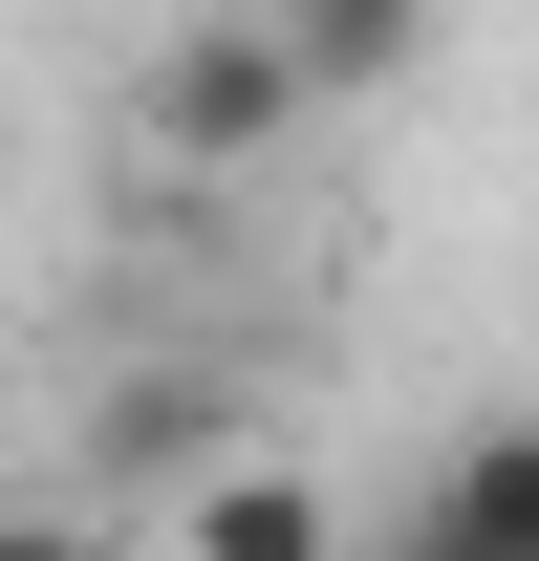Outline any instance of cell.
I'll use <instances>...</instances> for the list:
<instances>
[{
    "label": "cell",
    "mask_w": 539,
    "mask_h": 561,
    "mask_svg": "<svg viewBox=\"0 0 539 561\" xmlns=\"http://www.w3.org/2000/svg\"><path fill=\"white\" fill-rule=\"evenodd\" d=\"M260 22L302 44V87H324V108H367V87L432 66V0H260Z\"/></svg>",
    "instance_id": "obj_4"
},
{
    "label": "cell",
    "mask_w": 539,
    "mask_h": 561,
    "mask_svg": "<svg viewBox=\"0 0 539 561\" xmlns=\"http://www.w3.org/2000/svg\"><path fill=\"white\" fill-rule=\"evenodd\" d=\"M367 561H474V540H454V518H432V496H410V518H389V540H367Z\"/></svg>",
    "instance_id": "obj_7"
},
{
    "label": "cell",
    "mask_w": 539,
    "mask_h": 561,
    "mask_svg": "<svg viewBox=\"0 0 539 561\" xmlns=\"http://www.w3.org/2000/svg\"><path fill=\"white\" fill-rule=\"evenodd\" d=\"M302 108H324V87H302V44H280L260 0H238V22H173V44L130 66V151L151 173H260Z\"/></svg>",
    "instance_id": "obj_1"
},
{
    "label": "cell",
    "mask_w": 539,
    "mask_h": 561,
    "mask_svg": "<svg viewBox=\"0 0 539 561\" xmlns=\"http://www.w3.org/2000/svg\"><path fill=\"white\" fill-rule=\"evenodd\" d=\"M0 561H130L108 518H66V496H0Z\"/></svg>",
    "instance_id": "obj_6"
},
{
    "label": "cell",
    "mask_w": 539,
    "mask_h": 561,
    "mask_svg": "<svg viewBox=\"0 0 539 561\" xmlns=\"http://www.w3.org/2000/svg\"><path fill=\"white\" fill-rule=\"evenodd\" d=\"M173 561H367V540H345V496L260 432V454H216V476L173 496Z\"/></svg>",
    "instance_id": "obj_3"
},
{
    "label": "cell",
    "mask_w": 539,
    "mask_h": 561,
    "mask_svg": "<svg viewBox=\"0 0 539 561\" xmlns=\"http://www.w3.org/2000/svg\"><path fill=\"white\" fill-rule=\"evenodd\" d=\"M216 454H260V411H238L216 367H130V389L87 411V476H108V496H195Z\"/></svg>",
    "instance_id": "obj_2"
},
{
    "label": "cell",
    "mask_w": 539,
    "mask_h": 561,
    "mask_svg": "<svg viewBox=\"0 0 539 561\" xmlns=\"http://www.w3.org/2000/svg\"><path fill=\"white\" fill-rule=\"evenodd\" d=\"M432 518H454L474 561H539V411H496V432H454V454H432Z\"/></svg>",
    "instance_id": "obj_5"
}]
</instances>
